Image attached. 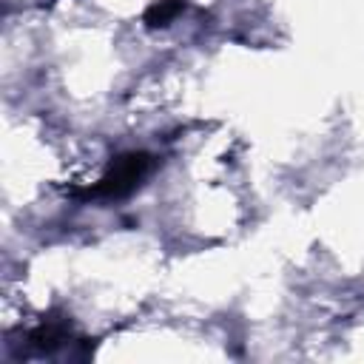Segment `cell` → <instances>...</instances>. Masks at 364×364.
<instances>
[{
	"label": "cell",
	"instance_id": "1",
	"mask_svg": "<svg viewBox=\"0 0 364 364\" xmlns=\"http://www.w3.org/2000/svg\"><path fill=\"white\" fill-rule=\"evenodd\" d=\"M148 168H151V156L145 151L122 154L111 162V168L102 173V179L85 191V196H102V199L125 196L139 185V179L148 173Z\"/></svg>",
	"mask_w": 364,
	"mask_h": 364
},
{
	"label": "cell",
	"instance_id": "2",
	"mask_svg": "<svg viewBox=\"0 0 364 364\" xmlns=\"http://www.w3.org/2000/svg\"><path fill=\"white\" fill-rule=\"evenodd\" d=\"M182 9H185V0H156V3L148 6L145 23L148 26H168Z\"/></svg>",
	"mask_w": 364,
	"mask_h": 364
}]
</instances>
